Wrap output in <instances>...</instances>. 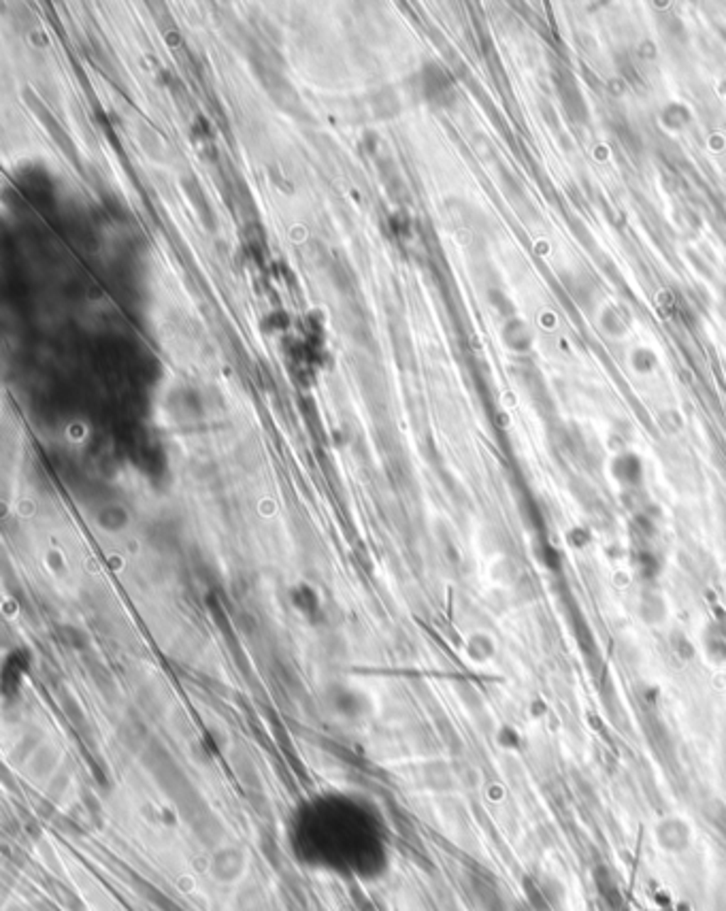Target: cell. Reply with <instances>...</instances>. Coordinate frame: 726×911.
Segmentation results:
<instances>
[{"instance_id":"cell-3","label":"cell","mask_w":726,"mask_h":911,"mask_svg":"<svg viewBox=\"0 0 726 911\" xmlns=\"http://www.w3.org/2000/svg\"><path fill=\"white\" fill-rule=\"evenodd\" d=\"M503 339H505V343H507L511 350H516V352H524V350H529V347H531L533 335H531L529 326H526L522 320H509V322L505 324Z\"/></svg>"},{"instance_id":"cell-7","label":"cell","mask_w":726,"mask_h":911,"mask_svg":"<svg viewBox=\"0 0 726 911\" xmlns=\"http://www.w3.org/2000/svg\"><path fill=\"white\" fill-rule=\"evenodd\" d=\"M633 367H635V371H639V373H652L654 369H656V365H659V358H656V354L652 352V350H648V347H637L635 352H633Z\"/></svg>"},{"instance_id":"cell-4","label":"cell","mask_w":726,"mask_h":911,"mask_svg":"<svg viewBox=\"0 0 726 911\" xmlns=\"http://www.w3.org/2000/svg\"><path fill=\"white\" fill-rule=\"evenodd\" d=\"M448 87H450V83H448L445 75L437 66H428L426 72H424V90H426L428 98L430 100H441Z\"/></svg>"},{"instance_id":"cell-2","label":"cell","mask_w":726,"mask_h":911,"mask_svg":"<svg viewBox=\"0 0 726 911\" xmlns=\"http://www.w3.org/2000/svg\"><path fill=\"white\" fill-rule=\"evenodd\" d=\"M612 473L622 485L637 487L641 481V475H644V466H641V460L635 454H620L612 464Z\"/></svg>"},{"instance_id":"cell-9","label":"cell","mask_w":726,"mask_h":911,"mask_svg":"<svg viewBox=\"0 0 726 911\" xmlns=\"http://www.w3.org/2000/svg\"><path fill=\"white\" fill-rule=\"evenodd\" d=\"M603 328L612 335V337H622L627 333V324L622 322V318L618 316L616 309H607L603 311V320H601Z\"/></svg>"},{"instance_id":"cell-8","label":"cell","mask_w":726,"mask_h":911,"mask_svg":"<svg viewBox=\"0 0 726 911\" xmlns=\"http://www.w3.org/2000/svg\"><path fill=\"white\" fill-rule=\"evenodd\" d=\"M705 645H708V649H710V654L714 656V658H720V660H725L726 658V635L722 630H710L708 635H705Z\"/></svg>"},{"instance_id":"cell-6","label":"cell","mask_w":726,"mask_h":911,"mask_svg":"<svg viewBox=\"0 0 726 911\" xmlns=\"http://www.w3.org/2000/svg\"><path fill=\"white\" fill-rule=\"evenodd\" d=\"M663 124L669 128V130H684L686 128V124L690 122V113H688V109L684 107V104H667L665 109H663Z\"/></svg>"},{"instance_id":"cell-5","label":"cell","mask_w":726,"mask_h":911,"mask_svg":"<svg viewBox=\"0 0 726 911\" xmlns=\"http://www.w3.org/2000/svg\"><path fill=\"white\" fill-rule=\"evenodd\" d=\"M641 615H644V620L646 622H650V624H659V622H663L665 620V615H667V605H665V600L659 596V594H646L644 598H641Z\"/></svg>"},{"instance_id":"cell-1","label":"cell","mask_w":726,"mask_h":911,"mask_svg":"<svg viewBox=\"0 0 726 911\" xmlns=\"http://www.w3.org/2000/svg\"><path fill=\"white\" fill-rule=\"evenodd\" d=\"M298 858L313 869L339 875L371 880L379 875L388 861V846L373 822L354 820L345 814L318 816L294 835Z\"/></svg>"}]
</instances>
